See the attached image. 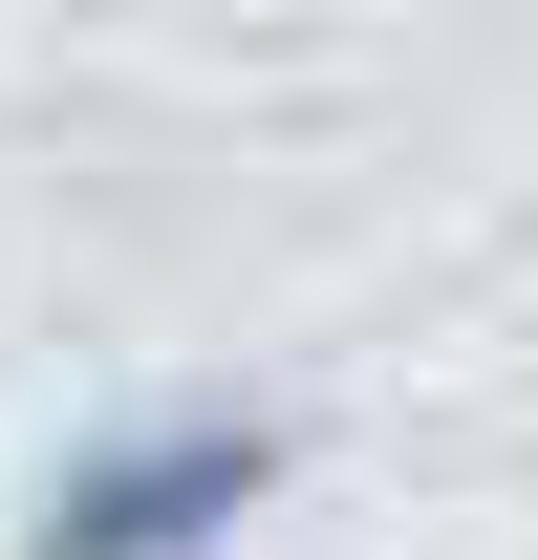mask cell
Returning a JSON list of instances; mask_svg holds the SVG:
<instances>
[{
    "label": "cell",
    "instance_id": "6da1fadb",
    "mask_svg": "<svg viewBox=\"0 0 538 560\" xmlns=\"http://www.w3.org/2000/svg\"><path fill=\"white\" fill-rule=\"evenodd\" d=\"M259 475H280V431L215 410V431H151V453H86V475L44 495V539L66 560H173V539H215V517H259Z\"/></svg>",
    "mask_w": 538,
    "mask_h": 560
}]
</instances>
